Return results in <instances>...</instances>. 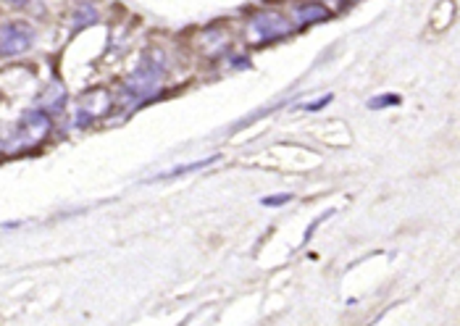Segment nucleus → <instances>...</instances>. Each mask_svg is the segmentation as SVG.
Here are the masks:
<instances>
[{
	"instance_id": "f257e3e1",
	"label": "nucleus",
	"mask_w": 460,
	"mask_h": 326,
	"mask_svg": "<svg viewBox=\"0 0 460 326\" xmlns=\"http://www.w3.org/2000/svg\"><path fill=\"white\" fill-rule=\"evenodd\" d=\"M51 116L45 111H29L21 116V121L16 124V132L11 135L5 153H24L29 148H37L48 135H51Z\"/></svg>"
},
{
	"instance_id": "f03ea898",
	"label": "nucleus",
	"mask_w": 460,
	"mask_h": 326,
	"mask_svg": "<svg viewBox=\"0 0 460 326\" xmlns=\"http://www.w3.org/2000/svg\"><path fill=\"white\" fill-rule=\"evenodd\" d=\"M295 32V24L279 11H261L247 24V40L253 45H269Z\"/></svg>"
},
{
	"instance_id": "7ed1b4c3",
	"label": "nucleus",
	"mask_w": 460,
	"mask_h": 326,
	"mask_svg": "<svg viewBox=\"0 0 460 326\" xmlns=\"http://www.w3.org/2000/svg\"><path fill=\"white\" fill-rule=\"evenodd\" d=\"M160 80H163V58L160 56H145L140 61V66L132 72V77L124 87V95L135 103H143L160 87Z\"/></svg>"
},
{
	"instance_id": "20e7f679",
	"label": "nucleus",
	"mask_w": 460,
	"mask_h": 326,
	"mask_svg": "<svg viewBox=\"0 0 460 326\" xmlns=\"http://www.w3.org/2000/svg\"><path fill=\"white\" fill-rule=\"evenodd\" d=\"M35 45V29L27 21L0 24V58L21 56Z\"/></svg>"
},
{
	"instance_id": "39448f33",
	"label": "nucleus",
	"mask_w": 460,
	"mask_h": 326,
	"mask_svg": "<svg viewBox=\"0 0 460 326\" xmlns=\"http://www.w3.org/2000/svg\"><path fill=\"white\" fill-rule=\"evenodd\" d=\"M324 19H329V11L324 5H318V3H303V5L295 8V21L292 24H295V29H300V27H308V24H318Z\"/></svg>"
},
{
	"instance_id": "423d86ee",
	"label": "nucleus",
	"mask_w": 460,
	"mask_h": 326,
	"mask_svg": "<svg viewBox=\"0 0 460 326\" xmlns=\"http://www.w3.org/2000/svg\"><path fill=\"white\" fill-rule=\"evenodd\" d=\"M211 161H216V159H206V161H198V163H187V166H179V168H174V171H168L166 174V179H174V176H182V174H192V171H198V168H203V166H208Z\"/></svg>"
},
{
	"instance_id": "0eeeda50",
	"label": "nucleus",
	"mask_w": 460,
	"mask_h": 326,
	"mask_svg": "<svg viewBox=\"0 0 460 326\" xmlns=\"http://www.w3.org/2000/svg\"><path fill=\"white\" fill-rule=\"evenodd\" d=\"M397 100H400L397 95H389V97H374L369 105H371V108H384V105H394Z\"/></svg>"
},
{
	"instance_id": "6e6552de",
	"label": "nucleus",
	"mask_w": 460,
	"mask_h": 326,
	"mask_svg": "<svg viewBox=\"0 0 460 326\" xmlns=\"http://www.w3.org/2000/svg\"><path fill=\"white\" fill-rule=\"evenodd\" d=\"M290 200V195H269L263 198V206H285Z\"/></svg>"
},
{
	"instance_id": "1a4fd4ad",
	"label": "nucleus",
	"mask_w": 460,
	"mask_h": 326,
	"mask_svg": "<svg viewBox=\"0 0 460 326\" xmlns=\"http://www.w3.org/2000/svg\"><path fill=\"white\" fill-rule=\"evenodd\" d=\"M326 103H329V95H326V97H324V100H318V103H308V105H306V111H318V108H324V105H326Z\"/></svg>"
},
{
	"instance_id": "9d476101",
	"label": "nucleus",
	"mask_w": 460,
	"mask_h": 326,
	"mask_svg": "<svg viewBox=\"0 0 460 326\" xmlns=\"http://www.w3.org/2000/svg\"><path fill=\"white\" fill-rule=\"evenodd\" d=\"M5 3H11V5H19V8H27V5H32V0H5Z\"/></svg>"
}]
</instances>
